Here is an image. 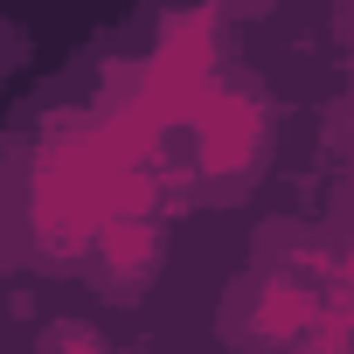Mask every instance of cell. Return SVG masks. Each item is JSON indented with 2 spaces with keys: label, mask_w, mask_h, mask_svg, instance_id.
Instances as JSON below:
<instances>
[{
  "label": "cell",
  "mask_w": 354,
  "mask_h": 354,
  "mask_svg": "<svg viewBox=\"0 0 354 354\" xmlns=\"http://www.w3.org/2000/svg\"><path fill=\"white\" fill-rule=\"evenodd\" d=\"M35 354H104V333L91 319H49L42 340H35Z\"/></svg>",
  "instance_id": "1"
},
{
  "label": "cell",
  "mask_w": 354,
  "mask_h": 354,
  "mask_svg": "<svg viewBox=\"0 0 354 354\" xmlns=\"http://www.w3.org/2000/svg\"><path fill=\"white\" fill-rule=\"evenodd\" d=\"M223 8H236V15H250V8H271V0H223Z\"/></svg>",
  "instance_id": "2"
}]
</instances>
